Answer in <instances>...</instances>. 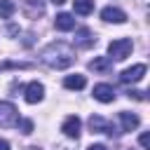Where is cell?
I'll return each mask as SVG.
<instances>
[{"label":"cell","instance_id":"obj_19","mask_svg":"<svg viewBox=\"0 0 150 150\" xmlns=\"http://www.w3.org/2000/svg\"><path fill=\"white\" fill-rule=\"evenodd\" d=\"M129 98H136V101H145V94H143V91H138V89H131V91H129Z\"/></svg>","mask_w":150,"mask_h":150},{"label":"cell","instance_id":"obj_14","mask_svg":"<svg viewBox=\"0 0 150 150\" xmlns=\"http://www.w3.org/2000/svg\"><path fill=\"white\" fill-rule=\"evenodd\" d=\"M75 42H77V47H91V45L96 42V38H91V30H89V28H82V30L77 33Z\"/></svg>","mask_w":150,"mask_h":150},{"label":"cell","instance_id":"obj_23","mask_svg":"<svg viewBox=\"0 0 150 150\" xmlns=\"http://www.w3.org/2000/svg\"><path fill=\"white\" fill-rule=\"evenodd\" d=\"M52 2H54V5H63L66 0H52Z\"/></svg>","mask_w":150,"mask_h":150},{"label":"cell","instance_id":"obj_9","mask_svg":"<svg viewBox=\"0 0 150 150\" xmlns=\"http://www.w3.org/2000/svg\"><path fill=\"white\" fill-rule=\"evenodd\" d=\"M42 96H45V87H42L40 82L26 84V101H28V103H40Z\"/></svg>","mask_w":150,"mask_h":150},{"label":"cell","instance_id":"obj_17","mask_svg":"<svg viewBox=\"0 0 150 150\" xmlns=\"http://www.w3.org/2000/svg\"><path fill=\"white\" fill-rule=\"evenodd\" d=\"M16 12V5L12 0H0V19H9Z\"/></svg>","mask_w":150,"mask_h":150},{"label":"cell","instance_id":"obj_6","mask_svg":"<svg viewBox=\"0 0 150 150\" xmlns=\"http://www.w3.org/2000/svg\"><path fill=\"white\" fill-rule=\"evenodd\" d=\"M80 129H82V122H80V117H77V115L66 117V122L61 124V131H63L68 138H77V136H80Z\"/></svg>","mask_w":150,"mask_h":150},{"label":"cell","instance_id":"obj_12","mask_svg":"<svg viewBox=\"0 0 150 150\" xmlns=\"http://www.w3.org/2000/svg\"><path fill=\"white\" fill-rule=\"evenodd\" d=\"M23 12H26L30 19H35V16H40V14L45 12V5H42L40 0H23Z\"/></svg>","mask_w":150,"mask_h":150},{"label":"cell","instance_id":"obj_11","mask_svg":"<svg viewBox=\"0 0 150 150\" xmlns=\"http://www.w3.org/2000/svg\"><path fill=\"white\" fill-rule=\"evenodd\" d=\"M120 120H122V129L124 131H134L138 124H141V120H138V115H134V112H120Z\"/></svg>","mask_w":150,"mask_h":150},{"label":"cell","instance_id":"obj_22","mask_svg":"<svg viewBox=\"0 0 150 150\" xmlns=\"http://www.w3.org/2000/svg\"><path fill=\"white\" fill-rule=\"evenodd\" d=\"M0 150H9V143L5 138H0Z\"/></svg>","mask_w":150,"mask_h":150},{"label":"cell","instance_id":"obj_10","mask_svg":"<svg viewBox=\"0 0 150 150\" xmlns=\"http://www.w3.org/2000/svg\"><path fill=\"white\" fill-rule=\"evenodd\" d=\"M54 26H56L59 30H73V28H75V19H73V14H66V12H61V14H56V19H54Z\"/></svg>","mask_w":150,"mask_h":150},{"label":"cell","instance_id":"obj_18","mask_svg":"<svg viewBox=\"0 0 150 150\" xmlns=\"http://www.w3.org/2000/svg\"><path fill=\"white\" fill-rule=\"evenodd\" d=\"M138 143H141V148H143V150H150V134H148V131H145V134H141Z\"/></svg>","mask_w":150,"mask_h":150},{"label":"cell","instance_id":"obj_5","mask_svg":"<svg viewBox=\"0 0 150 150\" xmlns=\"http://www.w3.org/2000/svg\"><path fill=\"white\" fill-rule=\"evenodd\" d=\"M145 70H148V68H145V63H136V66H131V68L122 70V75H120V82H124V84L138 82V80H143Z\"/></svg>","mask_w":150,"mask_h":150},{"label":"cell","instance_id":"obj_15","mask_svg":"<svg viewBox=\"0 0 150 150\" xmlns=\"http://www.w3.org/2000/svg\"><path fill=\"white\" fill-rule=\"evenodd\" d=\"M89 68L96 70V73H105V70L110 68V59H108V56H96V59L89 63Z\"/></svg>","mask_w":150,"mask_h":150},{"label":"cell","instance_id":"obj_21","mask_svg":"<svg viewBox=\"0 0 150 150\" xmlns=\"http://www.w3.org/2000/svg\"><path fill=\"white\" fill-rule=\"evenodd\" d=\"M87 150H108V148H105V145H101V143H94V145H89Z\"/></svg>","mask_w":150,"mask_h":150},{"label":"cell","instance_id":"obj_7","mask_svg":"<svg viewBox=\"0 0 150 150\" xmlns=\"http://www.w3.org/2000/svg\"><path fill=\"white\" fill-rule=\"evenodd\" d=\"M101 19L108 21V23H124L127 21V14L117 7H103L101 9Z\"/></svg>","mask_w":150,"mask_h":150},{"label":"cell","instance_id":"obj_20","mask_svg":"<svg viewBox=\"0 0 150 150\" xmlns=\"http://www.w3.org/2000/svg\"><path fill=\"white\" fill-rule=\"evenodd\" d=\"M21 131H23V134H30V131H33V122H30V120H21Z\"/></svg>","mask_w":150,"mask_h":150},{"label":"cell","instance_id":"obj_2","mask_svg":"<svg viewBox=\"0 0 150 150\" xmlns=\"http://www.w3.org/2000/svg\"><path fill=\"white\" fill-rule=\"evenodd\" d=\"M131 49H134V42L129 40V38H120V40H112L110 45H108V59H115V61H124L129 54H131Z\"/></svg>","mask_w":150,"mask_h":150},{"label":"cell","instance_id":"obj_13","mask_svg":"<svg viewBox=\"0 0 150 150\" xmlns=\"http://www.w3.org/2000/svg\"><path fill=\"white\" fill-rule=\"evenodd\" d=\"M84 84H87L84 75H68L63 80V87L66 89H84Z\"/></svg>","mask_w":150,"mask_h":150},{"label":"cell","instance_id":"obj_16","mask_svg":"<svg viewBox=\"0 0 150 150\" xmlns=\"http://www.w3.org/2000/svg\"><path fill=\"white\" fill-rule=\"evenodd\" d=\"M73 7H75V12L77 14H89L91 9H94V0H73Z\"/></svg>","mask_w":150,"mask_h":150},{"label":"cell","instance_id":"obj_24","mask_svg":"<svg viewBox=\"0 0 150 150\" xmlns=\"http://www.w3.org/2000/svg\"><path fill=\"white\" fill-rule=\"evenodd\" d=\"M26 150H40V148H26Z\"/></svg>","mask_w":150,"mask_h":150},{"label":"cell","instance_id":"obj_3","mask_svg":"<svg viewBox=\"0 0 150 150\" xmlns=\"http://www.w3.org/2000/svg\"><path fill=\"white\" fill-rule=\"evenodd\" d=\"M19 124V110L9 103V101H0V127L9 129Z\"/></svg>","mask_w":150,"mask_h":150},{"label":"cell","instance_id":"obj_8","mask_svg":"<svg viewBox=\"0 0 150 150\" xmlns=\"http://www.w3.org/2000/svg\"><path fill=\"white\" fill-rule=\"evenodd\" d=\"M94 98L101 103H112L115 101V89L110 84H96L94 87Z\"/></svg>","mask_w":150,"mask_h":150},{"label":"cell","instance_id":"obj_1","mask_svg":"<svg viewBox=\"0 0 150 150\" xmlns=\"http://www.w3.org/2000/svg\"><path fill=\"white\" fill-rule=\"evenodd\" d=\"M42 61L52 68H68L75 61V54L66 42H52L49 47L42 49Z\"/></svg>","mask_w":150,"mask_h":150},{"label":"cell","instance_id":"obj_4","mask_svg":"<svg viewBox=\"0 0 150 150\" xmlns=\"http://www.w3.org/2000/svg\"><path fill=\"white\" fill-rule=\"evenodd\" d=\"M89 129L96 131V134H108V136H115V134H117L115 127H112L105 117H101V115H91V117H89Z\"/></svg>","mask_w":150,"mask_h":150}]
</instances>
